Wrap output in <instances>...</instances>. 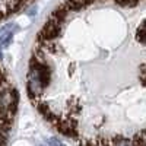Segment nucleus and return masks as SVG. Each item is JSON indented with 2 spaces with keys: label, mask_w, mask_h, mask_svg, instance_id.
<instances>
[]
</instances>
